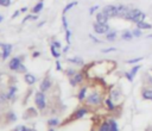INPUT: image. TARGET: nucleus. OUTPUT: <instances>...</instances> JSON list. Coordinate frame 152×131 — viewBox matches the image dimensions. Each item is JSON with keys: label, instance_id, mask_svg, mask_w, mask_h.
Listing matches in <instances>:
<instances>
[{"label": "nucleus", "instance_id": "1", "mask_svg": "<svg viewBox=\"0 0 152 131\" xmlns=\"http://www.w3.org/2000/svg\"><path fill=\"white\" fill-rule=\"evenodd\" d=\"M145 18H146V14L143 11H140L138 9H131V11H130L126 20H131V22H133V23L137 24L139 22L145 20Z\"/></svg>", "mask_w": 152, "mask_h": 131}, {"label": "nucleus", "instance_id": "2", "mask_svg": "<svg viewBox=\"0 0 152 131\" xmlns=\"http://www.w3.org/2000/svg\"><path fill=\"white\" fill-rule=\"evenodd\" d=\"M101 103H102V96L98 92L90 93V95H88L87 98V104L90 106H99L101 105Z\"/></svg>", "mask_w": 152, "mask_h": 131}, {"label": "nucleus", "instance_id": "3", "mask_svg": "<svg viewBox=\"0 0 152 131\" xmlns=\"http://www.w3.org/2000/svg\"><path fill=\"white\" fill-rule=\"evenodd\" d=\"M35 103L39 111H43L46 106V98L44 95V92H37L35 95Z\"/></svg>", "mask_w": 152, "mask_h": 131}, {"label": "nucleus", "instance_id": "4", "mask_svg": "<svg viewBox=\"0 0 152 131\" xmlns=\"http://www.w3.org/2000/svg\"><path fill=\"white\" fill-rule=\"evenodd\" d=\"M93 29L95 31V34H98V35H106L109 31V26L107 24H99L96 22L93 24Z\"/></svg>", "mask_w": 152, "mask_h": 131}, {"label": "nucleus", "instance_id": "5", "mask_svg": "<svg viewBox=\"0 0 152 131\" xmlns=\"http://www.w3.org/2000/svg\"><path fill=\"white\" fill-rule=\"evenodd\" d=\"M102 12L108 17V18H115L118 17V7L113 6V5H107L103 7Z\"/></svg>", "mask_w": 152, "mask_h": 131}, {"label": "nucleus", "instance_id": "6", "mask_svg": "<svg viewBox=\"0 0 152 131\" xmlns=\"http://www.w3.org/2000/svg\"><path fill=\"white\" fill-rule=\"evenodd\" d=\"M116 7H118V17L123 18V19H126L130 11H131V9L128 6H126V5H119Z\"/></svg>", "mask_w": 152, "mask_h": 131}, {"label": "nucleus", "instance_id": "7", "mask_svg": "<svg viewBox=\"0 0 152 131\" xmlns=\"http://www.w3.org/2000/svg\"><path fill=\"white\" fill-rule=\"evenodd\" d=\"M87 112H88V110H87L86 107H80V109H77V110L74 112V114L70 117V120L81 119V118H83V117L87 114Z\"/></svg>", "mask_w": 152, "mask_h": 131}, {"label": "nucleus", "instance_id": "8", "mask_svg": "<svg viewBox=\"0 0 152 131\" xmlns=\"http://www.w3.org/2000/svg\"><path fill=\"white\" fill-rule=\"evenodd\" d=\"M21 64V60H20V57H13L11 61H10V63H9V67H10V69L11 71H14V72H17V69H18V67Z\"/></svg>", "mask_w": 152, "mask_h": 131}, {"label": "nucleus", "instance_id": "9", "mask_svg": "<svg viewBox=\"0 0 152 131\" xmlns=\"http://www.w3.org/2000/svg\"><path fill=\"white\" fill-rule=\"evenodd\" d=\"M83 74L82 73H76L73 78H70V85L73 86V87H75L76 85H78V83H81L82 81H83Z\"/></svg>", "mask_w": 152, "mask_h": 131}, {"label": "nucleus", "instance_id": "10", "mask_svg": "<svg viewBox=\"0 0 152 131\" xmlns=\"http://www.w3.org/2000/svg\"><path fill=\"white\" fill-rule=\"evenodd\" d=\"M1 48H3V53H1V58L3 60H6L11 51H12V45L11 44H1Z\"/></svg>", "mask_w": 152, "mask_h": 131}, {"label": "nucleus", "instance_id": "11", "mask_svg": "<svg viewBox=\"0 0 152 131\" xmlns=\"http://www.w3.org/2000/svg\"><path fill=\"white\" fill-rule=\"evenodd\" d=\"M95 18H96V23H99V24H107L108 19H109L103 12H98Z\"/></svg>", "mask_w": 152, "mask_h": 131}, {"label": "nucleus", "instance_id": "12", "mask_svg": "<svg viewBox=\"0 0 152 131\" xmlns=\"http://www.w3.org/2000/svg\"><path fill=\"white\" fill-rule=\"evenodd\" d=\"M50 87H51V81H50V79H44L42 82H41V86H39V89H41V92H46V91H49L50 89Z\"/></svg>", "mask_w": 152, "mask_h": 131}, {"label": "nucleus", "instance_id": "13", "mask_svg": "<svg viewBox=\"0 0 152 131\" xmlns=\"http://www.w3.org/2000/svg\"><path fill=\"white\" fill-rule=\"evenodd\" d=\"M143 98L145 100H152V89L151 88H145L141 93Z\"/></svg>", "mask_w": 152, "mask_h": 131}, {"label": "nucleus", "instance_id": "14", "mask_svg": "<svg viewBox=\"0 0 152 131\" xmlns=\"http://www.w3.org/2000/svg\"><path fill=\"white\" fill-rule=\"evenodd\" d=\"M25 82L27 83V85H34L35 82H36V76L34 75V74H25Z\"/></svg>", "mask_w": 152, "mask_h": 131}, {"label": "nucleus", "instance_id": "15", "mask_svg": "<svg viewBox=\"0 0 152 131\" xmlns=\"http://www.w3.org/2000/svg\"><path fill=\"white\" fill-rule=\"evenodd\" d=\"M121 38H123L124 41H131L133 38V34L132 31H128V30H125L123 34H121Z\"/></svg>", "mask_w": 152, "mask_h": 131}, {"label": "nucleus", "instance_id": "16", "mask_svg": "<svg viewBox=\"0 0 152 131\" xmlns=\"http://www.w3.org/2000/svg\"><path fill=\"white\" fill-rule=\"evenodd\" d=\"M137 27H138V29H140V30H147V29H151V27H152V25H151V24H148V23H146L145 20H143V22L137 23Z\"/></svg>", "mask_w": 152, "mask_h": 131}, {"label": "nucleus", "instance_id": "17", "mask_svg": "<svg viewBox=\"0 0 152 131\" xmlns=\"http://www.w3.org/2000/svg\"><path fill=\"white\" fill-rule=\"evenodd\" d=\"M86 93H87V87H82L77 94V99L80 101H83L84 100V98H86Z\"/></svg>", "mask_w": 152, "mask_h": 131}, {"label": "nucleus", "instance_id": "18", "mask_svg": "<svg viewBox=\"0 0 152 131\" xmlns=\"http://www.w3.org/2000/svg\"><path fill=\"white\" fill-rule=\"evenodd\" d=\"M116 35H118L116 31H108L106 34V40L107 41H114L116 38Z\"/></svg>", "mask_w": 152, "mask_h": 131}, {"label": "nucleus", "instance_id": "19", "mask_svg": "<svg viewBox=\"0 0 152 131\" xmlns=\"http://www.w3.org/2000/svg\"><path fill=\"white\" fill-rule=\"evenodd\" d=\"M43 1H39L38 4H36L34 7H32V13H39L42 10H43Z\"/></svg>", "mask_w": 152, "mask_h": 131}, {"label": "nucleus", "instance_id": "20", "mask_svg": "<svg viewBox=\"0 0 152 131\" xmlns=\"http://www.w3.org/2000/svg\"><path fill=\"white\" fill-rule=\"evenodd\" d=\"M105 103H106V105H107V107H108L109 111H113V110L115 109V106H114V104H113V99H112L111 96L107 98V99L105 100Z\"/></svg>", "mask_w": 152, "mask_h": 131}, {"label": "nucleus", "instance_id": "21", "mask_svg": "<svg viewBox=\"0 0 152 131\" xmlns=\"http://www.w3.org/2000/svg\"><path fill=\"white\" fill-rule=\"evenodd\" d=\"M68 62L74 63V64H78V66L83 64V61H82L81 57H71V58H68Z\"/></svg>", "mask_w": 152, "mask_h": 131}, {"label": "nucleus", "instance_id": "22", "mask_svg": "<svg viewBox=\"0 0 152 131\" xmlns=\"http://www.w3.org/2000/svg\"><path fill=\"white\" fill-rule=\"evenodd\" d=\"M99 131H111V125H109V122H103V123L100 125Z\"/></svg>", "mask_w": 152, "mask_h": 131}, {"label": "nucleus", "instance_id": "23", "mask_svg": "<svg viewBox=\"0 0 152 131\" xmlns=\"http://www.w3.org/2000/svg\"><path fill=\"white\" fill-rule=\"evenodd\" d=\"M16 92H17V87H14V86L10 87L9 93H7V98H9V99H13V98H14V94H16Z\"/></svg>", "mask_w": 152, "mask_h": 131}, {"label": "nucleus", "instance_id": "24", "mask_svg": "<svg viewBox=\"0 0 152 131\" xmlns=\"http://www.w3.org/2000/svg\"><path fill=\"white\" fill-rule=\"evenodd\" d=\"M111 98H112V99H114V100H119V98H120V92H119L118 89L112 91V93H111Z\"/></svg>", "mask_w": 152, "mask_h": 131}, {"label": "nucleus", "instance_id": "25", "mask_svg": "<svg viewBox=\"0 0 152 131\" xmlns=\"http://www.w3.org/2000/svg\"><path fill=\"white\" fill-rule=\"evenodd\" d=\"M51 55H52L54 57H56V58H58V57H61V53H58V50H57V48H55L54 45H51Z\"/></svg>", "mask_w": 152, "mask_h": 131}, {"label": "nucleus", "instance_id": "26", "mask_svg": "<svg viewBox=\"0 0 152 131\" xmlns=\"http://www.w3.org/2000/svg\"><path fill=\"white\" fill-rule=\"evenodd\" d=\"M75 5H77V1H73V3H70V4H68L66 7H64V10H63V13H67L70 9H73Z\"/></svg>", "mask_w": 152, "mask_h": 131}, {"label": "nucleus", "instance_id": "27", "mask_svg": "<svg viewBox=\"0 0 152 131\" xmlns=\"http://www.w3.org/2000/svg\"><path fill=\"white\" fill-rule=\"evenodd\" d=\"M48 124H49V126H56L59 124V120L57 118H51V119H49Z\"/></svg>", "mask_w": 152, "mask_h": 131}, {"label": "nucleus", "instance_id": "28", "mask_svg": "<svg viewBox=\"0 0 152 131\" xmlns=\"http://www.w3.org/2000/svg\"><path fill=\"white\" fill-rule=\"evenodd\" d=\"M70 37H71V31L69 29L66 30V41H67V44L70 45Z\"/></svg>", "mask_w": 152, "mask_h": 131}, {"label": "nucleus", "instance_id": "29", "mask_svg": "<svg viewBox=\"0 0 152 131\" xmlns=\"http://www.w3.org/2000/svg\"><path fill=\"white\" fill-rule=\"evenodd\" d=\"M109 125H111V131H119L118 125H116V123H115L113 119L109 120Z\"/></svg>", "mask_w": 152, "mask_h": 131}, {"label": "nucleus", "instance_id": "30", "mask_svg": "<svg viewBox=\"0 0 152 131\" xmlns=\"http://www.w3.org/2000/svg\"><path fill=\"white\" fill-rule=\"evenodd\" d=\"M11 5V0H0V6L9 7Z\"/></svg>", "mask_w": 152, "mask_h": 131}, {"label": "nucleus", "instance_id": "31", "mask_svg": "<svg viewBox=\"0 0 152 131\" xmlns=\"http://www.w3.org/2000/svg\"><path fill=\"white\" fill-rule=\"evenodd\" d=\"M132 34H133V37H140L141 36V30L137 27V29H134L132 31Z\"/></svg>", "mask_w": 152, "mask_h": 131}, {"label": "nucleus", "instance_id": "32", "mask_svg": "<svg viewBox=\"0 0 152 131\" xmlns=\"http://www.w3.org/2000/svg\"><path fill=\"white\" fill-rule=\"evenodd\" d=\"M139 69H140V66H139V64H138V66H134V67H133V68L131 69V72H130V73H131V74H132L133 76H134V75L137 74V72H138Z\"/></svg>", "mask_w": 152, "mask_h": 131}, {"label": "nucleus", "instance_id": "33", "mask_svg": "<svg viewBox=\"0 0 152 131\" xmlns=\"http://www.w3.org/2000/svg\"><path fill=\"white\" fill-rule=\"evenodd\" d=\"M17 72H18V73H26V67H25V66L21 63V64L19 66V67H18Z\"/></svg>", "mask_w": 152, "mask_h": 131}, {"label": "nucleus", "instance_id": "34", "mask_svg": "<svg viewBox=\"0 0 152 131\" xmlns=\"http://www.w3.org/2000/svg\"><path fill=\"white\" fill-rule=\"evenodd\" d=\"M7 117H9V120H10V122H13V120L17 119V116H16L13 112H10V113L7 114Z\"/></svg>", "mask_w": 152, "mask_h": 131}, {"label": "nucleus", "instance_id": "35", "mask_svg": "<svg viewBox=\"0 0 152 131\" xmlns=\"http://www.w3.org/2000/svg\"><path fill=\"white\" fill-rule=\"evenodd\" d=\"M144 57H138V58H132V60H128L127 61V63H138V62H140L141 60H143Z\"/></svg>", "mask_w": 152, "mask_h": 131}, {"label": "nucleus", "instance_id": "36", "mask_svg": "<svg viewBox=\"0 0 152 131\" xmlns=\"http://www.w3.org/2000/svg\"><path fill=\"white\" fill-rule=\"evenodd\" d=\"M38 17L37 16H34V14H30V16H27V17H25L24 18V20H23V23H25V22H27L29 19H37Z\"/></svg>", "mask_w": 152, "mask_h": 131}, {"label": "nucleus", "instance_id": "37", "mask_svg": "<svg viewBox=\"0 0 152 131\" xmlns=\"http://www.w3.org/2000/svg\"><path fill=\"white\" fill-rule=\"evenodd\" d=\"M62 23H63V27L67 30V29H68V20H67V18H66L64 14H63V17H62Z\"/></svg>", "mask_w": 152, "mask_h": 131}, {"label": "nucleus", "instance_id": "38", "mask_svg": "<svg viewBox=\"0 0 152 131\" xmlns=\"http://www.w3.org/2000/svg\"><path fill=\"white\" fill-rule=\"evenodd\" d=\"M118 49L116 48H114V47H112V48H106V49H103L102 50V53H105V54H107V53H111V51H116Z\"/></svg>", "mask_w": 152, "mask_h": 131}, {"label": "nucleus", "instance_id": "39", "mask_svg": "<svg viewBox=\"0 0 152 131\" xmlns=\"http://www.w3.org/2000/svg\"><path fill=\"white\" fill-rule=\"evenodd\" d=\"M75 74H76V71H75V69H68V71H67V75L70 76V78H73Z\"/></svg>", "mask_w": 152, "mask_h": 131}, {"label": "nucleus", "instance_id": "40", "mask_svg": "<svg viewBox=\"0 0 152 131\" xmlns=\"http://www.w3.org/2000/svg\"><path fill=\"white\" fill-rule=\"evenodd\" d=\"M6 99H9L7 94H0V103H4Z\"/></svg>", "mask_w": 152, "mask_h": 131}, {"label": "nucleus", "instance_id": "41", "mask_svg": "<svg viewBox=\"0 0 152 131\" xmlns=\"http://www.w3.org/2000/svg\"><path fill=\"white\" fill-rule=\"evenodd\" d=\"M26 130V127L25 126H23V125H19V126H17L13 131H25Z\"/></svg>", "mask_w": 152, "mask_h": 131}, {"label": "nucleus", "instance_id": "42", "mask_svg": "<svg viewBox=\"0 0 152 131\" xmlns=\"http://www.w3.org/2000/svg\"><path fill=\"white\" fill-rule=\"evenodd\" d=\"M98 9H99V6H98V5H95V6H93L92 9H89V13H90V14H93V13H94V12H95V11H96Z\"/></svg>", "mask_w": 152, "mask_h": 131}, {"label": "nucleus", "instance_id": "43", "mask_svg": "<svg viewBox=\"0 0 152 131\" xmlns=\"http://www.w3.org/2000/svg\"><path fill=\"white\" fill-rule=\"evenodd\" d=\"M51 45H54L55 48H57V49H59L61 47H62V45H61V43L58 42V41H55V42H52V44Z\"/></svg>", "mask_w": 152, "mask_h": 131}, {"label": "nucleus", "instance_id": "44", "mask_svg": "<svg viewBox=\"0 0 152 131\" xmlns=\"http://www.w3.org/2000/svg\"><path fill=\"white\" fill-rule=\"evenodd\" d=\"M89 38H90V40H93V41H94L95 43H102L101 41H99V40H98V38H96L95 36H93V35H89Z\"/></svg>", "mask_w": 152, "mask_h": 131}, {"label": "nucleus", "instance_id": "45", "mask_svg": "<svg viewBox=\"0 0 152 131\" xmlns=\"http://www.w3.org/2000/svg\"><path fill=\"white\" fill-rule=\"evenodd\" d=\"M125 75H126V78L128 79V81H130V82H132V81H133V75H132L130 72H128V73H126Z\"/></svg>", "mask_w": 152, "mask_h": 131}, {"label": "nucleus", "instance_id": "46", "mask_svg": "<svg viewBox=\"0 0 152 131\" xmlns=\"http://www.w3.org/2000/svg\"><path fill=\"white\" fill-rule=\"evenodd\" d=\"M56 69H57V71H61V69H62V67H61V63H59V61H56Z\"/></svg>", "mask_w": 152, "mask_h": 131}, {"label": "nucleus", "instance_id": "47", "mask_svg": "<svg viewBox=\"0 0 152 131\" xmlns=\"http://www.w3.org/2000/svg\"><path fill=\"white\" fill-rule=\"evenodd\" d=\"M19 13H20V10L19 11H16L13 14H12V19H14V18H17L18 16H19Z\"/></svg>", "mask_w": 152, "mask_h": 131}, {"label": "nucleus", "instance_id": "48", "mask_svg": "<svg viewBox=\"0 0 152 131\" xmlns=\"http://www.w3.org/2000/svg\"><path fill=\"white\" fill-rule=\"evenodd\" d=\"M39 55H41V53H39V51H35V53L32 54V56H34V57H38Z\"/></svg>", "mask_w": 152, "mask_h": 131}, {"label": "nucleus", "instance_id": "49", "mask_svg": "<svg viewBox=\"0 0 152 131\" xmlns=\"http://www.w3.org/2000/svg\"><path fill=\"white\" fill-rule=\"evenodd\" d=\"M27 11V7H23V9H20V12H26Z\"/></svg>", "mask_w": 152, "mask_h": 131}, {"label": "nucleus", "instance_id": "50", "mask_svg": "<svg viewBox=\"0 0 152 131\" xmlns=\"http://www.w3.org/2000/svg\"><path fill=\"white\" fill-rule=\"evenodd\" d=\"M68 50H69V45H68V47H66V48H64V49H63V51H64V53H67V51H68Z\"/></svg>", "mask_w": 152, "mask_h": 131}, {"label": "nucleus", "instance_id": "51", "mask_svg": "<svg viewBox=\"0 0 152 131\" xmlns=\"http://www.w3.org/2000/svg\"><path fill=\"white\" fill-rule=\"evenodd\" d=\"M147 79H148V83H151V85H152V78H150V76H147Z\"/></svg>", "mask_w": 152, "mask_h": 131}, {"label": "nucleus", "instance_id": "52", "mask_svg": "<svg viewBox=\"0 0 152 131\" xmlns=\"http://www.w3.org/2000/svg\"><path fill=\"white\" fill-rule=\"evenodd\" d=\"M3 19H4V18H3V16H1V14H0V23H1V22H3Z\"/></svg>", "mask_w": 152, "mask_h": 131}, {"label": "nucleus", "instance_id": "53", "mask_svg": "<svg viewBox=\"0 0 152 131\" xmlns=\"http://www.w3.org/2000/svg\"><path fill=\"white\" fill-rule=\"evenodd\" d=\"M25 131H34V130H31V129H26Z\"/></svg>", "mask_w": 152, "mask_h": 131}, {"label": "nucleus", "instance_id": "54", "mask_svg": "<svg viewBox=\"0 0 152 131\" xmlns=\"http://www.w3.org/2000/svg\"><path fill=\"white\" fill-rule=\"evenodd\" d=\"M49 131H55V130H54V129H50V130H49Z\"/></svg>", "mask_w": 152, "mask_h": 131}, {"label": "nucleus", "instance_id": "55", "mask_svg": "<svg viewBox=\"0 0 152 131\" xmlns=\"http://www.w3.org/2000/svg\"><path fill=\"white\" fill-rule=\"evenodd\" d=\"M148 37H150V38H152V36H148Z\"/></svg>", "mask_w": 152, "mask_h": 131}, {"label": "nucleus", "instance_id": "56", "mask_svg": "<svg viewBox=\"0 0 152 131\" xmlns=\"http://www.w3.org/2000/svg\"><path fill=\"white\" fill-rule=\"evenodd\" d=\"M0 47H1V44H0Z\"/></svg>", "mask_w": 152, "mask_h": 131}]
</instances>
